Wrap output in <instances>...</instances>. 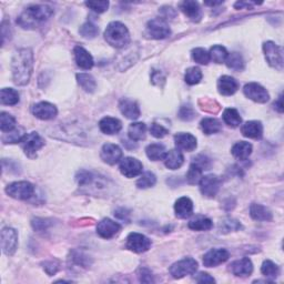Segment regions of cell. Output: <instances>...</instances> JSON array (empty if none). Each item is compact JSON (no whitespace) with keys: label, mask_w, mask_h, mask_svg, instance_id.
Masks as SVG:
<instances>
[{"label":"cell","mask_w":284,"mask_h":284,"mask_svg":"<svg viewBox=\"0 0 284 284\" xmlns=\"http://www.w3.org/2000/svg\"><path fill=\"white\" fill-rule=\"evenodd\" d=\"M119 108L121 114L128 119L135 120L140 117V109L138 103L130 99H122L119 103Z\"/></svg>","instance_id":"cb8c5ba5"},{"label":"cell","mask_w":284,"mask_h":284,"mask_svg":"<svg viewBox=\"0 0 284 284\" xmlns=\"http://www.w3.org/2000/svg\"><path fill=\"white\" fill-rule=\"evenodd\" d=\"M222 117H223V121L227 123L229 127L236 128L240 126L241 122H242V118L240 117V114L236 109H233V108L225 109Z\"/></svg>","instance_id":"e575fe53"},{"label":"cell","mask_w":284,"mask_h":284,"mask_svg":"<svg viewBox=\"0 0 284 284\" xmlns=\"http://www.w3.org/2000/svg\"><path fill=\"white\" fill-rule=\"evenodd\" d=\"M229 252L225 249H212L203 256V264L207 267H217L229 259Z\"/></svg>","instance_id":"5bb4252c"},{"label":"cell","mask_w":284,"mask_h":284,"mask_svg":"<svg viewBox=\"0 0 284 284\" xmlns=\"http://www.w3.org/2000/svg\"><path fill=\"white\" fill-rule=\"evenodd\" d=\"M104 39L115 48H123L130 42V33L123 23L114 21L109 23L104 31Z\"/></svg>","instance_id":"3957f363"},{"label":"cell","mask_w":284,"mask_h":284,"mask_svg":"<svg viewBox=\"0 0 284 284\" xmlns=\"http://www.w3.org/2000/svg\"><path fill=\"white\" fill-rule=\"evenodd\" d=\"M174 142L179 149L189 151V152H191L197 148L196 137L190 134H185V132H180V134L174 135Z\"/></svg>","instance_id":"603a6c76"},{"label":"cell","mask_w":284,"mask_h":284,"mask_svg":"<svg viewBox=\"0 0 284 284\" xmlns=\"http://www.w3.org/2000/svg\"><path fill=\"white\" fill-rule=\"evenodd\" d=\"M71 261L75 262L78 267H89V258L87 255H84L83 252L79 251H73L71 253Z\"/></svg>","instance_id":"816d5d0a"},{"label":"cell","mask_w":284,"mask_h":284,"mask_svg":"<svg viewBox=\"0 0 284 284\" xmlns=\"http://www.w3.org/2000/svg\"><path fill=\"white\" fill-rule=\"evenodd\" d=\"M146 152L148 158L152 161H159V160H165L167 155L166 147L161 145V143H152L147 147Z\"/></svg>","instance_id":"4dcf8cb0"},{"label":"cell","mask_w":284,"mask_h":284,"mask_svg":"<svg viewBox=\"0 0 284 284\" xmlns=\"http://www.w3.org/2000/svg\"><path fill=\"white\" fill-rule=\"evenodd\" d=\"M193 60L199 65H208L210 61V54L203 48H196L192 50Z\"/></svg>","instance_id":"7dc6e473"},{"label":"cell","mask_w":284,"mask_h":284,"mask_svg":"<svg viewBox=\"0 0 284 284\" xmlns=\"http://www.w3.org/2000/svg\"><path fill=\"white\" fill-rule=\"evenodd\" d=\"M225 64L227 67L234 71H242L244 69V60L242 54L239 52H232L228 54L227 59H225Z\"/></svg>","instance_id":"836d02e7"},{"label":"cell","mask_w":284,"mask_h":284,"mask_svg":"<svg viewBox=\"0 0 284 284\" xmlns=\"http://www.w3.org/2000/svg\"><path fill=\"white\" fill-rule=\"evenodd\" d=\"M174 211H176L177 217H181V219H186L193 212L192 201L186 197L180 198V199L177 200L176 204H174Z\"/></svg>","instance_id":"484cf974"},{"label":"cell","mask_w":284,"mask_h":284,"mask_svg":"<svg viewBox=\"0 0 284 284\" xmlns=\"http://www.w3.org/2000/svg\"><path fill=\"white\" fill-rule=\"evenodd\" d=\"M184 154H182L181 151H179V150L169 151L165 158L166 167L171 170H177L179 168H181V166L184 165Z\"/></svg>","instance_id":"83f0119b"},{"label":"cell","mask_w":284,"mask_h":284,"mask_svg":"<svg viewBox=\"0 0 284 284\" xmlns=\"http://www.w3.org/2000/svg\"><path fill=\"white\" fill-rule=\"evenodd\" d=\"M6 192L9 197L17 200H28L34 193V186L28 181L14 182L6 188Z\"/></svg>","instance_id":"8992f818"},{"label":"cell","mask_w":284,"mask_h":284,"mask_svg":"<svg viewBox=\"0 0 284 284\" xmlns=\"http://www.w3.org/2000/svg\"><path fill=\"white\" fill-rule=\"evenodd\" d=\"M179 118L184 121H191L194 118H196V111L192 106L190 104H184L180 108V111H179Z\"/></svg>","instance_id":"f907efd6"},{"label":"cell","mask_w":284,"mask_h":284,"mask_svg":"<svg viewBox=\"0 0 284 284\" xmlns=\"http://www.w3.org/2000/svg\"><path fill=\"white\" fill-rule=\"evenodd\" d=\"M73 54H75V60L77 62V65L79 66L80 68L89 70L93 67V58L90 53H89L87 50L83 47L77 46L73 49Z\"/></svg>","instance_id":"7402d4cb"},{"label":"cell","mask_w":284,"mask_h":284,"mask_svg":"<svg viewBox=\"0 0 284 284\" xmlns=\"http://www.w3.org/2000/svg\"><path fill=\"white\" fill-rule=\"evenodd\" d=\"M196 281L198 283H215L216 280L213 279L211 275H209L208 273H204V272H201L199 275L196 278Z\"/></svg>","instance_id":"6f0895ef"},{"label":"cell","mask_w":284,"mask_h":284,"mask_svg":"<svg viewBox=\"0 0 284 284\" xmlns=\"http://www.w3.org/2000/svg\"><path fill=\"white\" fill-rule=\"evenodd\" d=\"M184 79H185V83L190 85H194V84H199L200 80L202 79L201 70L198 67L189 68L185 72Z\"/></svg>","instance_id":"7bdbcfd3"},{"label":"cell","mask_w":284,"mask_h":284,"mask_svg":"<svg viewBox=\"0 0 284 284\" xmlns=\"http://www.w3.org/2000/svg\"><path fill=\"white\" fill-rule=\"evenodd\" d=\"M256 2H252V1H239L236 2L234 7L236 8V9H242V8L246 7L247 9H252V7H253V5Z\"/></svg>","instance_id":"94428289"},{"label":"cell","mask_w":284,"mask_h":284,"mask_svg":"<svg viewBox=\"0 0 284 284\" xmlns=\"http://www.w3.org/2000/svg\"><path fill=\"white\" fill-rule=\"evenodd\" d=\"M19 143L26 155H28L29 158H36L38 151L45 146V140L37 132H30V134H27Z\"/></svg>","instance_id":"5b68a950"},{"label":"cell","mask_w":284,"mask_h":284,"mask_svg":"<svg viewBox=\"0 0 284 284\" xmlns=\"http://www.w3.org/2000/svg\"><path fill=\"white\" fill-rule=\"evenodd\" d=\"M243 92L249 99L253 100L258 103H266L270 98V95L267 91V89L263 88L261 84L255 83H250L244 85Z\"/></svg>","instance_id":"7c38bea8"},{"label":"cell","mask_w":284,"mask_h":284,"mask_svg":"<svg viewBox=\"0 0 284 284\" xmlns=\"http://www.w3.org/2000/svg\"><path fill=\"white\" fill-rule=\"evenodd\" d=\"M264 54H266L267 61L269 62L271 67L278 69L281 71L283 69V53L282 49L274 44L273 41H267L263 45Z\"/></svg>","instance_id":"ba28073f"},{"label":"cell","mask_w":284,"mask_h":284,"mask_svg":"<svg viewBox=\"0 0 284 284\" xmlns=\"http://www.w3.org/2000/svg\"><path fill=\"white\" fill-rule=\"evenodd\" d=\"M283 107H284V106H283V97H282V95H281V96H280L279 98H278V100L274 102V108L277 109V110L280 112V114H282V112H283V109H284Z\"/></svg>","instance_id":"be15d7a7"},{"label":"cell","mask_w":284,"mask_h":284,"mask_svg":"<svg viewBox=\"0 0 284 284\" xmlns=\"http://www.w3.org/2000/svg\"><path fill=\"white\" fill-rule=\"evenodd\" d=\"M85 6L90 8L95 13L102 14L108 9L109 1H87L85 2Z\"/></svg>","instance_id":"db71d44e"},{"label":"cell","mask_w":284,"mask_h":284,"mask_svg":"<svg viewBox=\"0 0 284 284\" xmlns=\"http://www.w3.org/2000/svg\"><path fill=\"white\" fill-rule=\"evenodd\" d=\"M261 272L264 277L270 278V279H275L280 273V269L277 264L270 261V260H267V261H264L262 264Z\"/></svg>","instance_id":"60d3db41"},{"label":"cell","mask_w":284,"mask_h":284,"mask_svg":"<svg viewBox=\"0 0 284 284\" xmlns=\"http://www.w3.org/2000/svg\"><path fill=\"white\" fill-rule=\"evenodd\" d=\"M146 33L152 39H165L170 36L171 30L169 25L163 18H154L148 22Z\"/></svg>","instance_id":"9c48e42d"},{"label":"cell","mask_w":284,"mask_h":284,"mask_svg":"<svg viewBox=\"0 0 284 284\" xmlns=\"http://www.w3.org/2000/svg\"><path fill=\"white\" fill-rule=\"evenodd\" d=\"M31 111H33V115L36 118L40 120H51L58 114L57 108L51 103L46 102V101L34 104Z\"/></svg>","instance_id":"ac0fdd59"},{"label":"cell","mask_w":284,"mask_h":284,"mask_svg":"<svg viewBox=\"0 0 284 284\" xmlns=\"http://www.w3.org/2000/svg\"><path fill=\"white\" fill-rule=\"evenodd\" d=\"M202 170L200 167H198L196 163H192L190 166L188 173H186V181H188L189 184H199L201 178H202Z\"/></svg>","instance_id":"ab89813d"},{"label":"cell","mask_w":284,"mask_h":284,"mask_svg":"<svg viewBox=\"0 0 284 284\" xmlns=\"http://www.w3.org/2000/svg\"><path fill=\"white\" fill-rule=\"evenodd\" d=\"M239 89V83L230 76H222L217 81V90L222 96H232Z\"/></svg>","instance_id":"44dd1931"},{"label":"cell","mask_w":284,"mask_h":284,"mask_svg":"<svg viewBox=\"0 0 284 284\" xmlns=\"http://www.w3.org/2000/svg\"><path fill=\"white\" fill-rule=\"evenodd\" d=\"M100 157L103 162L108 165L114 166L118 163L122 158V150L120 149L119 146L112 145V143H106L101 149Z\"/></svg>","instance_id":"9a60e30c"},{"label":"cell","mask_w":284,"mask_h":284,"mask_svg":"<svg viewBox=\"0 0 284 284\" xmlns=\"http://www.w3.org/2000/svg\"><path fill=\"white\" fill-rule=\"evenodd\" d=\"M0 100L2 104L7 106H15L19 102V93L15 89L11 88H3L0 92Z\"/></svg>","instance_id":"8d00e7d4"},{"label":"cell","mask_w":284,"mask_h":284,"mask_svg":"<svg viewBox=\"0 0 284 284\" xmlns=\"http://www.w3.org/2000/svg\"><path fill=\"white\" fill-rule=\"evenodd\" d=\"M77 80L78 84L81 85V88H83L84 91H87L89 93L95 92L97 88V83L95 78L91 75H89V73H78Z\"/></svg>","instance_id":"d6a6232c"},{"label":"cell","mask_w":284,"mask_h":284,"mask_svg":"<svg viewBox=\"0 0 284 284\" xmlns=\"http://www.w3.org/2000/svg\"><path fill=\"white\" fill-rule=\"evenodd\" d=\"M150 134L153 135L154 138H159L161 139L163 137H166L167 134H169V130L167 129L162 126V124H159V123H152L150 127Z\"/></svg>","instance_id":"f5cc1de1"},{"label":"cell","mask_w":284,"mask_h":284,"mask_svg":"<svg viewBox=\"0 0 284 284\" xmlns=\"http://www.w3.org/2000/svg\"><path fill=\"white\" fill-rule=\"evenodd\" d=\"M200 124H201L202 131L208 135L217 134V132H220L221 129H222L221 122L215 118H204Z\"/></svg>","instance_id":"d590c367"},{"label":"cell","mask_w":284,"mask_h":284,"mask_svg":"<svg viewBox=\"0 0 284 284\" xmlns=\"http://www.w3.org/2000/svg\"><path fill=\"white\" fill-rule=\"evenodd\" d=\"M0 129L2 132L13 131L16 127V119L13 116L7 114V112H1L0 116Z\"/></svg>","instance_id":"b9f144b4"},{"label":"cell","mask_w":284,"mask_h":284,"mask_svg":"<svg viewBox=\"0 0 284 284\" xmlns=\"http://www.w3.org/2000/svg\"><path fill=\"white\" fill-rule=\"evenodd\" d=\"M121 230V225L110 219H103L98 223L97 233L103 239H111Z\"/></svg>","instance_id":"e0dca14e"},{"label":"cell","mask_w":284,"mask_h":284,"mask_svg":"<svg viewBox=\"0 0 284 284\" xmlns=\"http://www.w3.org/2000/svg\"><path fill=\"white\" fill-rule=\"evenodd\" d=\"M116 217H118L119 219H122V220H126V221H129V219H128V216H129V213H128L127 210L124 209H119L117 210L116 213H115Z\"/></svg>","instance_id":"6125c7cd"},{"label":"cell","mask_w":284,"mask_h":284,"mask_svg":"<svg viewBox=\"0 0 284 284\" xmlns=\"http://www.w3.org/2000/svg\"><path fill=\"white\" fill-rule=\"evenodd\" d=\"M53 15V9L47 5H33L27 8L19 16L17 23L23 29L37 28L42 22L49 20Z\"/></svg>","instance_id":"7a4b0ae2"},{"label":"cell","mask_w":284,"mask_h":284,"mask_svg":"<svg viewBox=\"0 0 284 284\" xmlns=\"http://www.w3.org/2000/svg\"><path fill=\"white\" fill-rule=\"evenodd\" d=\"M210 60H213L216 64H222L228 57L227 49L222 46H213L210 50Z\"/></svg>","instance_id":"f35d334b"},{"label":"cell","mask_w":284,"mask_h":284,"mask_svg":"<svg viewBox=\"0 0 284 284\" xmlns=\"http://www.w3.org/2000/svg\"><path fill=\"white\" fill-rule=\"evenodd\" d=\"M151 80H152L153 84L160 85L161 83H165L166 78L162 76V73L159 71V70H154V71L152 72V76H151Z\"/></svg>","instance_id":"680465c9"},{"label":"cell","mask_w":284,"mask_h":284,"mask_svg":"<svg viewBox=\"0 0 284 284\" xmlns=\"http://www.w3.org/2000/svg\"><path fill=\"white\" fill-rule=\"evenodd\" d=\"M100 130L106 134H117L121 130L122 124L118 119L111 118V117H104L99 122Z\"/></svg>","instance_id":"4316f807"},{"label":"cell","mask_w":284,"mask_h":284,"mask_svg":"<svg viewBox=\"0 0 284 284\" xmlns=\"http://www.w3.org/2000/svg\"><path fill=\"white\" fill-rule=\"evenodd\" d=\"M18 247V233L13 228H3L1 231V249L6 255H13Z\"/></svg>","instance_id":"30bf717a"},{"label":"cell","mask_w":284,"mask_h":284,"mask_svg":"<svg viewBox=\"0 0 284 284\" xmlns=\"http://www.w3.org/2000/svg\"><path fill=\"white\" fill-rule=\"evenodd\" d=\"M127 249L135 252V253H143L151 247V240L146 235L140 234L137 232H132L127 238Z\"/></svg>","instance_id":"8fae6325"},{"label":"cell","mask_w":284,"mask_h":284,"mask_svg":"<svg viewBox=\"0 0 284 284\" xmlns=\"http://www.w3.org/2000/svg\"><path fill=\"white\" fill-rule=\"evenodd\" d=\"M199 104L203 111L210 112V114H217L220 110V104L216 100L211 99H202L199 101Z\"/></svg>","instance_id":"c3c4849f"},{"label":"cell","mask_w":284,"mask_h":284,"mask_svg":"<svg viewBox=\"0 0 284 284\" xmlns=\"http://www.w3.org/2000/svg\"><path fill=\"white\" fill-rule=\"evenodd\" d=\"M207 6H211V7H215V6H219L222 3V1H205L204 2Z\"/></svg>","instance_id":"e7e4bbea"},{"label":"cell","mask_w":284,"mask_h":284,"mask_svg":"<svg viewBox=\"0 0 284 284\" xmlns=\"http://www.w3.org/2000/svg\"><path fill=\"white\" fill-rule=\"evenodd\" d=\"M155 182H157V178H155L154 174L152 172H146L139 178V180L137 181V186L139 189H148L153 186Z\"/></svg>","instance_id":"bcb514c9"},{"label":"cell","mask_w":284,"mask_h":284,"mask_svg":"<svg viewBox=\"0 0 284 284\" xmlns=\"http://www.w3.org/2000/svg\"><path fill=\"white\" fill-rule=\"evenodd\" d=\"M33 69V53L30 48L16 50L11 60L14 83L18 85H25L29 83Z\"/></svg>","instance_id":"6da1fadb"},{"label":"cell","mask_w":284,"mask_h":284,"mask_svg":"<svg viewBox=\"0 0 284 284\" xmlns=\"http://www.w3.org/2000/svg\"><path fill=\"white\" fill-rule=\"evenodd\" d=\"M45 270L47 271V273L52 275L56 273V272L58 271V264L54 263L53 261H50V262H47L45 263Z\"/></svg>","instance_id":"91938a15"},{"label":"cell","mask_w":284,"mask_h":284,"mask_svg":"<svg viewBox=\"0 0 284 284\" xmlns=\"http://www.w3.org/2000/svg\"><path fill=\"white\" fill-rule=\"evenodd\" d=\"M120 172L127 178L137 177L142 172V163L134 158H124L120 163Z\"/></svg>","instance_id":"2e32d148"},{"label":"cell","mask_w":284,"mask_h":284,"mask_svg":"<svg viewBox=\"0 0 284 284\" xmlns=\"http://www.w3.org/2000/svg\"><path fill=\"white\" fill-rule=\"evenodd\" d=\"M77 181L81 188L88 189V192L93 193L95 196H98L102 191H107L108 189V180L103 178H99L92 172L89 171H79L77 174Z\"/></svg>","instance_id":"277c9868"},{"label":"cell","mask_w":284,"mask_h":284,"mask_svg":"<svg viewBox=\"0 0 284 284\" xmlns=\"http://www.w3.org/2000/svg\"><path fill=\"white\" fill-rule=\"evenodd\" d=\"M199 184L201 193L207 198H215L220 189V179L213 174L202 177Z\"/></svg>","instance_id":"4fadbf2b"},{"label":"cell","mask_w":284,"mask_h":284,"mask_svg":"<svg viewBox=\"0 0 284 284\" xmlns=\"http://www.w3.org/2000/svg\"><path fill=\"white\" fill-rule=\"evenodd\" d=\"M232 154L239 160H246L252 153V145L246 141H239L232 147Z\"/></svg>","instance_id":"f546056e"},{"label":"cell","mask_w":284,"mask_h":284,"mask_svg":"<svg viewBox=\"0 0 284 284\" xmlns=\"http://www.w3.org/2000/svg\"><path fill=\"white\" fill-rule=\"evenodd\" d=\"M198 270V262L192 258H185L176 262L170 267V273L174 279H182L186 275H192Z\"/></svg>","instance_id":"52a82bcc"},{"label":"cell","mask_w":284,"mask_h":284,"mask_svg":"<svg viewBox=\"0 0 284 284\" xmlns=\"http://www.w3.org/2000/svg\"><path fill=\"white\" fill-rule=\"evenodd\" d=\"M244 137L250 139H261L263 135V126L260 121H248L241 128Z\"/></svg>","instance_id":"d4e9b609"},{"label":"cell","mask_w":284,"mask_h":284,"mask_svg":"<svg viewBox=\"0 0 284 284\" xmlns=\"http://www.w3.org/2000/svg\"><path fill=\"white\" fill-rule=\"evenodd\" d=\"M147 127L145 123L142 122H134L130 124L129 130H128V134L132 141H140L146 138Z\"/></svg>","instance_id":"1f68e13d"},{"label":"cell","mask_w":284,"mask_h":284,"mask_svg":"<svg viewBox=\"0 0 284 284\" xmlns=\"http://www.w3.org/2000/svg\"><path fill=\"white\" fill-rule=\"evenodd\" d=\"M49 225H50L49 221L45 219H36L33 221V227L34 230L37 231H44L49 227Z\"/></svg>","instance_id":"9f6ffc18"},{"label":"cell","mask_w":284,"mask_h":284,"mask_svg":"<svg viewBox=\"0 0 284 284\" xmlns=\"http://www.w3.org/2000/svg\"><path fill=\"white\" fill-rule=\"evenodd\" d=\"M79 33H80L81 36L84 37V38L92 39V38H95L97 34H98L99 29H98V27L95 25V23H92L91 21H87L80 27Z\"/></svg>","instance_id":"f6af8a7d"},{"label":"cell","mask_w":284,"mask_h":284,"mask_svg":"<svg viewBox=\"0 0 284 284\" xmlns=\"http://www.w3.org/2000/svg\"><path fill=\"white\" fill-rule=\"evenodd\" d=\"M250 216L255 221H271L272 213L264 205L253 203L250 207Z\"/></svg>","instance_id":"f1b7e54d"},{"label":"cell","mask_w":284,"mask_h":284,"mask_svg":"<svg viewBox=\"0 0 284 284\" xmlns=\"http://www.w3.org/2000/svg\"><path fill=\"white\" fill-rule=\"evenodd\" d=\"M198 167H200L202 170H208L210 168V166H211V161H210V159L207 157V155H203V154H200L198 155L197 158H194V162Z\"/></svg>","instance_id":"11a10c76"},{"label":"cell","mask_w":284,"mask_h":284,"mask_svg":"<svg viewBox=\"0 0 284 284\" xmlns=\"http://www.w3.org/2000/svg\"><path fill=\"white\" fill-rule=\"evenodd\" d=\"M230 271L235 277L246 278L249 277L252 273V271H253V264H252L251 260L249 258L236 260V261L231 263Z\"/></svg>","instance_id":"d6986e66"},{"label":"cell","mask_w":284,"mask_h":284,"mask_svg":"<svg viewBox=\"0 0 284 284\" xmlns=\"http://www.w3.org/2000/svg\"><path fill=\"white\" fill-rule=\"evenodd\" d=\"M241 229V223L234 219H225L220 224V230L223 233H228L231 231H236Z\"/></svg>","instance_id":"681fc988"},{"label":"cell","mask_w":284,"mask_h":284,"mask_svg":"<svg viewBox=\"0 0 284 284\" xmlns=\"http://www.w3.org/2000/svg\"><path fill=\"white\" fill-rule=\"evenodd\" d=\"M180 9L182 10L186 17L190 20L194 22H198L201 20L202 18V10L200 5L197 1H191V0H185V1L180 3Z\"/></svg>","instance_id":"ffe728a7"},{"label":"cell","mask_w":284,"mask_h":284,"mask_svg":"<svg viewBox=\"0 0 284 284\" xmlns=\"http://www.w3.org/2000/svg\"><path fill=\"white\" fill-rule=\"evenodd\" d=\"M27 134H25V130L22 128H17V129H14L13 131L8 132V134L3 135L2 141L5 143H17L20 142L21 139L25 137Z\"/></svg>","instance_id":"ee69618b"},{"label":"cell","mask_w":284,"mask_h":284,"mask_svg":"<svg viewBox=\"0 0 284 284\" xmlns=\"http://www.w3.org/2000/svg\"><path fill=\"white\" fill-rule=\"evenodd\" d=\"M213 227L212 221L204 217H199L189 222V228L194 231H208Z\"/></svg>","instance_id":"74e56055"}]
</instances>
